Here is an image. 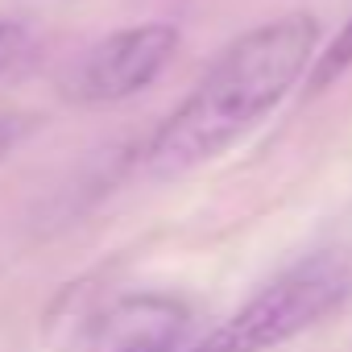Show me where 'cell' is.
<instances>
[{"label":"cell","mask_w":352,"mask_h":352,"mask_svg":"<svg viewBox=\"0 0 352 352\" xmlns=\"http://www.w3.org/2000/svg\"><path fill=\"white\" fill-rule=\"evenodd\" d=\"M38 54V38L25 21L0 17V79H9L17 71H25Z\"/></svg>","instance_id":"obj_5"},{"label":"cell","mask_w":352,"mask_h":352,"mask_svg":"<svg viewBox=\"0 0 352 352\" xmlns=\"http://www.w3.org/2000/svg\"><path fill=\"white\" fill-rule=\"evenodd\" d=\"M21 137H25V116H0V162L13 153Z\"/></svg>","instance_id":"obj_7"},{"label":"cell","mask_w":352,"mask_h":352,"mask_svg":"<svg viewBox=\"0 0 352 352\" xmlns=\"http://www.w3.org/2000/svg\"><path fill=\"white\" fill-rule=\"evenodd\" d=\"M191 311L170 294H129L96 315L83 352H183Z\"/></svg>","instance_id":"obj_4"},{"label":"cell","mask_w":352,"mask_h":352,"mask_svg":"<svg viewBox=\"0 0 352 352\" xmlns=\"http://www.w3.org/2000/svg\"><path fill=\"white\" fill-rule=\"evenodd\" d=\"M179 50V30L166 21H145L96 42L67 75V96L75 104H120L145 91Z\"/></svg>","instance_id":"obj_3"},{"label":"cell","mask_w":352,"mask_h":352,"mask_svg":"<svg viewBox=\"0 0 352 352\" xmlns=\"http://www.w3.org/2000/svg\"><path fill=\"white\" fill-rule=\"evenodd\" d=\"M315 46L319 21L311 13H286L241 34L149 137L145 170L153 179H179L220 157L290 96L307 63H315Z\"/></svg>","instance_id":"obj_1"},{"label":"cell","mask_w":352,"mask_h":352,"mask_svg":"<svg viewBox=\"0 0 352 352\" xmlns=\"http://www.w3.org/2000/svg\"><path fill=\"white\" fill-rule=\"evenodd\" d=\"M348 67H352V17L340 25V34L331 38V46H327L323 54H315V67H311L307 87H311V91H323V87H331Z\"/></svg>","instance_id":"obj_6"},{"label":"cell","mask_w":352,"mask_h":352,"mask_svg":"<svg viewBox=\"0 0 352 352\" xmlns=\"http://www.w3.org/2000/svg\"><path fill=\"white\" fill-rule=\"evenodd\" d=\"M348 294H352V270L336 257H311L290 274L274 278L236 315H228L220 327H212L183 352H270L315 327Z\"/></svg>","instance_id":"obj_2"}]
</instances>
